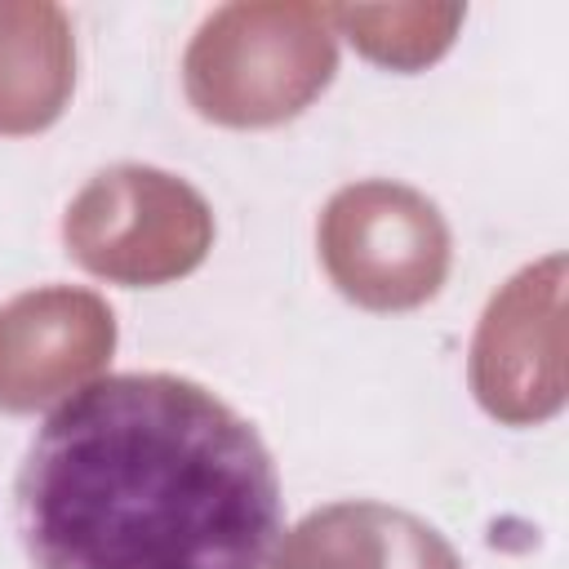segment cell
Segmentation results:
<instances>
[{"label": "cell", "mask_w": 569, "mask_h": 569, "mask_svg": "<svg viewBox=\"0 0 569 569\" xmlns=\"http://www.w3.org/2000/svg\"><path fill=\"white\" fill-rule=\"evenodd\" d=\"M36 569H267L280 476L262 436L178 373H111L36 431L13 489Z\"/></svg>", "instance_id": "1"}, {"label": "cell", "mask_w": 569, "mask_h": 569, "mask_svg": "<svg viewBox=\"0 0 569 569\" xmlns=\"http://www.w3.org/2000/svg\"><path fill=\"white\" fill-rule=\"evenodd\" d=\"M338 71L329 4L240 0L213 9L187 53V102L227 129H271L302 116Z\"/></svg>", "instance_id": "2"}, {"label": "cell", "mask_w": 569, "mask_h": 569, "mask_svg": "<svg viewBox=\"0 0 569 569\" xmlns=\"http://www.w3.org/2000/svg\"><path fill=\"white\" fill-rule=\"evenodd\" d=\"M62 244L98 280L156 289L191 276L209 258L213 209L169 169L111 164L71 196Z\"/></svg>", "instance_id": "3"}, {"label": "cell", "mask_w": 569, "mask_h": 569, "mask_svg": "<svg viewBox=\"0 0 569 569\" xmlns=\"http://www.w3.org/2000/svg\"><path fill=\"white\" fill-rule=\"evenodd\" d=\"M316 244L333 289L382 316L431 302L453 262V236L436 200L391 178L338 187L316 222Z\"/></svg>", "instance_id": "4"}, {"label": "cell", "mask_w": 569, "mask_h": 569, "mask_svg": "<svg viewBox=\"0 0 569 569\" xmlns=\"http://www.w3.org/2000/svg\"><path fill=\"white\" fill-rule=\"evenodd\" d=\"M471 391L507 427L565 409V253L520 267L489 298L471 338Z\"/></svg>", "instance_id": "5"}, {"label": "cell", "mask_w": 569, "mask_h": 569, "mask_svg": "<svg viewBox=\"0 0 569 569\" xmlns=\"http://www.w3.org/2000/svg\"><path fill=\"white\" fill-rule=\"evenodd\" d=\"M116 351V316L102 293L44 284L0 307V409L36 413L89 387Z\"/></svg>", "instance_id": "6"}, {"label": "cell", "mask_w": 569, "mask_h": 569, "mask_svg": "<svg viewBox=\"0 0 569 569\" xmlns=\"http://www.w3.org/2000/svg\"><path fill=\"white\" fill-rule=\"evenodd\" d=\"M271 569H467L422 516L387 502H329L302 516Z\"/></svg>", "instance_id": "7"}, {"label": "cell", "mask_w": 569, "mask_h": 569, "mask_svg": "<svg viewBox=\"0 0 569 569\" xmlns=\"http://www.w3.org/2000/svg\"><path fill=\"white\" fill-rule=\"evenodd\" d=\"M76 84L71 18L53 0H0V133L49 129Z\"/></svg>", "instance_id": "8"}, {"label": "cell", "mask_w": 569, "mask_h": 569, "mask_svg": "<svg viewBox=\"0 0 569 569\" xmlns=\"http://www.w3.org/2000/svg\"><path fill=\"white\" fill-rule=\"evenodd\" d=\"M462 4H329L333 31H342L369 62L391 71L431 67L458 36Z\"/></svg>", "instance_id": "9"}]
</instances>
